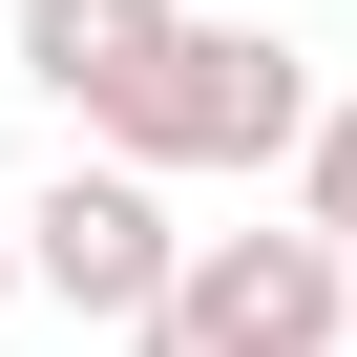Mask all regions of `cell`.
<instances>
[{"mask_svg": "<svg viewBox=\"0 0 357 357\" xmlns=\"http://www.w3.org/2000/svg\"><path fill=\"white\" fill-rule=\"evenodd\" d=\"M336 84L294 63V22H231V0H190V22L147 43V84L105 105V168H294V126H315Z\"/></svg>", "mask_w": 357, "mask_h": 357, "instance_id": "cell-1", "label": "cell"}, {"mask_svg": "<svg viewBox=\"0 0 357 357\" xmlns=\"http://www.w3.org/2000/svg\"><path fill=\"white\" fill-rule=\"evenodd\" d=\"M357 336V252L336 231H190L168 294L126 315V357H336Z\"/></svg>", "mask_w": 357, "mask_h": 357, "instance_id": "cell-2", "label": "cell"}, {"mask_svg": "<svg viewBox=\"0 0 357 357\" xmlns=\"http://www.w3.org/2000/svg\"><path fill=\"white\" fill-rule=\"evenodd\" d=\"M0 211H22V294H63V315H105V336L168 294V252H190V231H168V190H147V168H105V147H63L43 190H0Z\"/></svg>", "mask_w": 357, "mask_h": 357, "instance_id": "cell-3", "label": "cell"}, {"mask_svg": "<svg viewBox=\"0 0 357 357\" xmlns=\"http://www.w3.org/2000/svg\"><path fill=\"white\" fill-rule=\"evenodd\" d=\"M168 22H190V0H22V84L105 147V105L147 84V43H168Z\"/></svg>", "mask_w": 357, "mask_h": 357, "instance_id": "cell-4", "label": "cell"}, {"mask_svg": "<svg viewBox=\"0 0 357 357\" xmlns=\"http://www.w3.org/2000/svg\"><path fill=\"white\" fill-rule=\"evenodd\" d=\"M294 231H336V252H357V105H315V126H294Z\"/></svg>", "mask_w": 357, "mask_h": 357, "instance_id": "cell-5", "label": "cell"}, {"mask_svg": "<svg viewBox=\"0 0 357 357\" xmlns=\"http://www.w3.org/2000/svg\"><path fill=\"white\" fill-rule=\"evenodd\" d=\"M0 315H22V211H0Z\"/></svg>", "mask_w": 357, "mask_h": 357, "instance_id": "cell-6", "label": "cell"}, {"mask_svg": "<svg viewBox=\"0 0 357 357\" xmlns=\"http://www.w3.org/2000/svg\"><path fill=\"white\" fill-rule=\"evenodd\" d=\"M231 22H273V0H231Z\"/></svg>", "mask_w": 357, "mask_h": 357, "instance_id": "cell-7", "label": "cell"}]
</instances>
